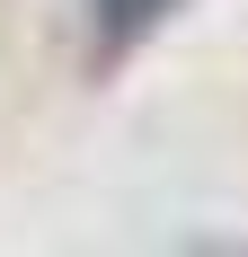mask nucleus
Returning <instances> with one entry per match:
<instances>
[{
    "label": "nucleus",
    "mask_w": 248,
    "mask_h": 257,
    "mask_svg": "<svg viewBox=\"0 0 248 257\" xmlns=\"http://www.w3.org/2000/svg\"><path fill=\"white\" fill-rule=\"evenodd\" d=\"M169 9L177 0H89V62H124L133 45H151L160 27H169Z\"/></svg>",
    "instance_id": "nucleus-1"
}]
</instances>
